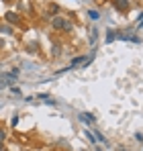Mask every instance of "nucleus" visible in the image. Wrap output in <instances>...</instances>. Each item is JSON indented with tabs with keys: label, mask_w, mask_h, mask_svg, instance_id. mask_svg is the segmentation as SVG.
<instances>
[{
	"label": "nucleus",
	"mask_w": 143,
	"mask_h": 151,
	"mask_svg": "<svg viewBox=\"0 0 143 151\" xmlns=\"http://www.w3.org/2000/svg\"><path fill=\"white\" fill-rule=\"evenodd\" d=\"M80 63H86V59H84V57H76V59H72V68H74V65H80Z\"/></svg>",
	"instance_id": "423d86ee"
},
{
	"label": "nucleus",
	"mask_w": 143,
	"mask_h": 151,
	"mask_svg": "<svg viewBox=\"0 0 143 151\" xmlns=\"http://www.w3.org/2000/svg\"><path fill=\"white\" fill-rule=\"evenodd\" d=\"M0 47H2V39H0Z\"/></svg>",
	"instance_id": "9b49d317"
},
{
	"label": "nucleus",
	"mask_w": 143,
	"mask_h": 151,
	"mask_svg": "<svg viewBox=\"0 0 143 151\" xmlns=\"http://www.w3.org/2000/svg\"><path fill=\"white\" fill-rule=\"evenodd\" d=\"M115 6L119 10H127L129 8V0H115Z\"/></svg>",
	"instance_id": "20e7f679"
},
{
	"label": "nucleus",
	"mask_w": 143,
	"mask_h": 151,
	"mask_svg": "<svg viewBox=\"0 0 143 151\" xmlns=\"http://www.w3.org/2000/svg\"><path fill=\"white\" fill-rule=\"evenodd\" d=\"M80 121L86 123V125H92L96 119H94V114H90V112H82V114H80Z\"/></svg>",
	"instance_id": "7ed1b4c3"
},
{
	"label": "nucleus",
	"mask_w": 143,
	"mask_h": 151,
	"mask_svg": "<svg viewBox=\"0 0 143 151\" xmlns=\"http://www.w3.org/2000/svg\"><path fill=\"white\" fill-rule=\"evenodd\" d=\"M137 25H139V27L143 25V12H141V17H139V19H137Z\"/></svg>",
	"instance_id": "9d476101"
},
{
	"label": "nucleus",
	"mask_w": 143,
	"mask_h": 151,
	"mask_svg": "<svg viewBox=\"0 0 143 151\" xmlns=\"http://www.w3.org/2000/svg\"><path fill=\"white\" fill-rule=\"evenodd\" d=\"M88 17H90V19H98V17H100V14H98V10H90V12H88Z\"/></svg>",
	"instance_id": "0eeeda50"
},
{
	"label": "nucleus",
	"mask_w": 143,
	"mask_h": 151,
	"mask_svg": "<svg viewBox=\"0 0 143 151\" xmlns=\"http://www.w3.org/2000/svg\"><path fill=\"white\" fill-rule=\"evenodd\" d=\"M51 25L55 27V29H64V31H72V23L68 21V19H64V17H53Z\"/></svg>",
	"instance_id": "f257e3e1"
},
{
	"label": "nucleus",
	"mask_w": 143,
	"mask_h": 151,
	"mask_svg": "<svg viewBox=\"0 0 143 151\" xmlns=\"http://www.w3.org/2000/svg\"><path fill=\"white\" fill-rule=\"evenodd\" d=\"M14 78H17V72H14V74H2L0 76V90L6 88V86H10V84L14 82Z\"/></svg>",
	"instance_id": "f03ea898"
},
{
	"label": "nucleus",
	"mask_w": 143,
	"mask_h": 151,
	"mask_svg": "<svg viewBox=\"0 0 143 151\" xmlns=\"http://www.w3.org/2000/svg\"><path fill=\"white\" fill-rule=\"evenodd\" d=\"M0 147H2V145H0Z\"/></svg>",
	"instance_id": "f8f14e48"
},
{
	"label": "nucleus",
	"mask_w": 143,
	"mask_h": 151,
	"mask_svg": "<svg viewBox=\"0 0 143 151\" xmlns=\"http://www.w3.org/2000/svg\"><path fill=\"white\" fill-rule=\"evenodd\" d=\"M6 21H8V23H17V21H19V17H17L14 12H8V14H6Z\"/></svg>",
	"instance_id": "39448f33"
},
{
	"label": "nucleus",
	"mask_w": 143,
	"mask_h": 151,
	"mask_svg": "<svg viewBox=\"0 0 143 151\" xmlns=\"http://www.w3.org/2000/svg\"><path fill=\"white\" fill-rule=\"evenodd\" d=\"M6 139V133H4V129H0V143Z\"/></svg>",
	"instance_id": "1a4fd4ad"
},
{
	"label": "nucleus",
	"mask_w": 143,
	"mask_h": 151,
	"mask_svg": "<svg viewBox=\"0 0 143 151\" xmlns=\"http://www.w3.org/2000/svg\"><path fill=\"white\" fill-rule=\"evenodd\" d=\"M115 39H117L115 33H108V35H106V41H115Z\"/></svg>",
	"instance_id": "6e6552de"
}]
</instances>
